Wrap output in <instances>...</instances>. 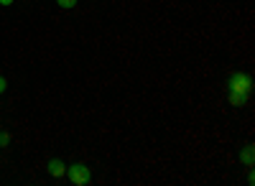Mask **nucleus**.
Returning a JSON list of instances; mask_svg holds the SVG:
<instances>
[{"label":"nucleus","mask_w":255,"mask_h":186,"mask_svg":"<svg viewBox=\"0 0 255 186\" xmlns=\"http://www.w3.org/2000/svg\"><path fill=\"white\" fill-rule=\"evenodd\" d=\"M227 90H230V102L232 105H245L250 92H253V77L245 72H235L227 79Z\"/></svg>","instance_id":"1"},{"label":"nucleus","mask_w":255,"mask_h":186,"mask_svg":"<svg viewBox=\"0 0 255 186\" xmlns=\"http://www.w3.org/2000/svg\"><path fill=\"white\" fill-rule=\"evenodd\" d=\"M67 176H69V181L74 186H87L92 181V174H90V169L84 166V163H74V166H69L67 169Z\"/></svg>","instance_id":"2"},{"label":"nucleus","mask_w":255,"mask_h":186,"mask_svg":"<svg viewBox=\"0 0 255 186\" xmlns=\"http://www.w3.org/2000/svg\"><path fill=\"white\" fill-rule=\"evenodd\" d=\"M49 174L51 176H64V174H67V166H64V161H59V158H51L49 161Z\"/></svg>","instance_id":"3"},{"label":"nucleus","mask_w":255,"mask_h":186,"mask_svg":"<svg viewBox=\"0 0 255 186\" xmlns=\"http://www.w3.org/2000/svg\"><path fill=\"white\" fill-rule=\"evenodd\" d=\"M253 153H255V148H253V146H245V148H243L240 158H243L245 166H253V161H255V156H253Z\"/></svg>","instance_id":"4"},{"label":"nucleus","mask_w":255,"mask_h":186,"mask_svg":"<svg viewBox=\"0 0 255 186\" xmlns=\"http://www.w3.org/2000/svg\"><path fill=\"white\" fill-rule=\"evenodd\" d=\"M56 5L64 10H72V8H77V0H56Z\"/></svg>","instance_id":"5"},{"label":"nucleus","mask_w":255,"mask_h":186,"mask_svg":"<svg viewBox=\"0 0 255 186\" xmlns=\"http://www.w3.org/2000/svg\"><path fill=\"white\" fill-rule=\"evenodd\" d=\"M10 143V138H8V133H0V146H8Z\"/></svg>","instance_id":"6"},{"label":"nucleus","mask_w":255,"mask_h":186,"mask_svg":"<svg viewBox=\"0 0 255 186\" xmlns=\"http://www.w3.org/2000/svg\"><path fill=\"white\" fill-rule=\"evenodd\" d=\"M5 87H8V85H5V79H3V77H0V94H3V92H5Z\"/></svg>","instance_id":"7"},{"label":"nucleus","mask_w":255,"mask_h":186,"mask_svg":"<svg viewBox=\"0 0 255 186\" xmlns=\"http://www.w3.org/2000/svg\"><path fill=\"white\" fill-rule=\"evenodd\" d=\"M13 3V0H0V5H10Z\"/></svg>","instance_id":"8"}]
</instances>
